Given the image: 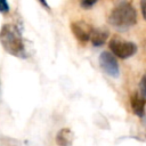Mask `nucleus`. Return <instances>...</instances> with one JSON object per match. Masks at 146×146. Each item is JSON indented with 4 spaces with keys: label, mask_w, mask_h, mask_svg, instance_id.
Returning a JSON list of instances; mask_svg holds the SVG:
<instances>
[{
    "label": "nucleus",
    "mask_w": 146,
    "mask_h": 146,
    "mask_svg": "<svg viewBox=\"0 0 146 146\" xmlns=\"http://www.w3.org/2000/svg\"><path fill=\"white\" fill-rule=\"evenodd\" d=\"M0 43L6 52L14 57L25 58L26 50L23 36L16 25L5 24L0 30Z\"/></svg>",
    "instance_id": "f257e3e1"
},
{
    "label": "nucleus",
    "mask_w": 146,
    "mask_h": 146,
    "mask_svg": "<svg viewBox=\"0 0 146 146\" xmlns=\"http://www.w3.org/2000/svg\"><path fill=\"white\" fill-rule=\"evenodd\" d=\"M137 22V13L133 6L127 1L120 2L110 14L108 23L119 31H125Z\"/></svg>",
    "instance_id": "f03ea898"
},
{
    "label": "nucleus",
    "mask_w": 146,
    "mask_h": 146,
    "mask_svg": "<svg viewBox=\"0 0 146 146\" xmlns=\"http://www.w3.org/2000/svg\"><path fill=\"white\" fill-rule=\"evenodd\" d=\"M108 46L112 54L122 59H127L137 52V46L133 42L122 40L117 36L112 38Z\"/></svg>",
    "instance_id": "7ed1b4c3"
},
{
    "label": "nucleus",
    "mask_w": 146,
    "mask_h": 146,
    "mask_svg": "<svg viewBox=\"0 0 146 146\" xmlns=\"http://www.w3.org/2000/svg\"><path fill=\"white\" fill-rule=\"evenodd\" d=\"M99 66L105 74L111 78H119L120 75V67L117 64L116 58L113 54L108 51H103L99 56Z\"/></svg>",
    "instance_id": "20e7f679"
},
{
    "label": "nucleus",
    "mask_w": 146,
    "mask_h": 146,
    "mask_svg": "<svg viewBox=\"0 0 146 146\" xmlns=\"http://www.w3.org/2000/svg\"><path fill=\"white\" fill-rule=\"evenodd\" d=\"M71 32L80 42H87L90 40L92 27L83 21H76L71 23Z\"/></svg>",
    "instance_id": "39448f33"
},
{
    "label": "nucleus",
    "mask_w": 146,
    "mask_h": 146,
    "mask_svg": "<svg viewBox=\"0 0 146 146\" xmlns=\"http://www.w3.org/2000/svg\"><path fill=\"white\" fill-rule=\"evenodd\" d=\"M145 104H146V98H144L140 94L135 92L130 98L131 110L139 117H143L145 115Z\"/></svg>",
    "instance_id": "423d86ee"
},
{
    "label": "nucleus",
    "mask_w": 146,
    "mask_h": 146,
    "mask_svg": "<svg viewBox=\"0 0 146 146\" xmlns=\"http://www.w3.org/2000/svg\"><path fill=\"white\" fill-rule=\"evenodd\" d=\"M58 146H71L73 143V132L70 128H62L55 138Z\"/></svg>",
    "instance_id": "0eeeda50"
},
{
    "label": "nucleus",
    "mask_w": 146,
    "mask_h": 146,
    "mask_svg": "<svg viewBox=\"0 0 146 146\" xmlns=\"http://www.w3.org/2000/svg\"><path fill=\"white\" fill-rule=\"evenodd\" d=\"M108 38V32L104 29H92L91 35H90V41L95 47H100L103 46Z\"/></svg>",
    "instance_id": "6e6552de"
},
{
    "label": "nucleus",
    "mask_w": 146,
    "mask_h": 146,
    "mask_svg": "<svg viewBox=\"0 0 146 146\" xmlns=\"http://www.w3.org/2000/svg\"><path fill=\"white\" fill-rule=\"evenodd\" d=\"M139 94L146 98V74L143 75V78L140 79V82H139Z\"/></svg>",
    "instance_id": "1a4fd4ad"
},
{
    "label": "nucleus",
    "mask_w": 146,
    "mask_h": 146,
    "mask_svg": "<svg viewBox=\"0 0 146 146\" xmlns=\"http://www.w3.org/2000/svg\"><path fill=\"white\" fill-rule=\"evenodd\" d=\"M10 10V7H9V3L7 0H0V13L1 14H7L9 13Z\"/></svg>",
    "instance_id": "9d476101"
},
{
    "label": "nucleus",
    "mask_w": 146,
    "mask_h": 146,
    "mask_svg": "<svg viewBox=\"0 0 146 146\" xmlns=\"http://www.w3.org/2000/svg\"><path fill=\"white\" fill-rule=\"evenodd\" d=\"M97 1H98V0H81V1H80V5H81L82 8L89 9V8H91Z\"/></svg>",
    "instance_id": "9b49d317"
},
{
    "label": "nucleus",
    "mask_w": 146,
    "mask_h": 146,
    "mask_svg": "<svg viewBox=\"0 0 146 146\" xmlns=\"http://www.w3.org/2000/svg\"><path fill=\"white\" fill-rule=\"evenodd\" d=\"M140 8H141V14L143 17L146 21V0H140Z\"/></svg>",
    "instance_id": "f8f14e48"
},
{
    "label": "nucleus",
    "mask_w": 146,
    "mask_h": 146,
    "mask_svg": "<svg viewBox=\"0 0 146 146\" xmlns=\"http://www.w3.org/2000/svg\"><path fill=\"white\" fill-rule=\"evenodd\" d=\"M39 1V3L42 6V7H44L46 9H50V7H49V5H48V2H47V0H38Z\"/></svg>",
    "instance_id": "ddd939ff"
}]
</instances>
